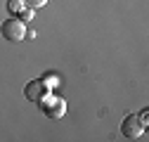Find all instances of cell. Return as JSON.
<instances>
[{
  "label": "cell",
  "mask_w": 149,
  "mask_h": 142,
  "mask_svg": "<svg viewBox=\"0 0 149 142\" xmlns=\"http://www.w3.org/2000/svg\"><path fill=\"white\" fill-rule=\"evenodd\" d=\"M0 31H3V38L7 43H22L26 38V24L22 19H17V17L5 19L3 24H0Z\"/></svg>",
  "instance_id": "cell-1"
},
{
  "label": "cell",
  "mask_w": 149,
  "mask_h": 142,
  "mask_svg": "<svg viewBox=\"0 0 149 142\" xmlns=\"http://www.w3.org/2000/svg\"><path fill=\"white\" fill-rule=\"evenodd\" d=\"M38 104H40V111H43L47 118H62V116L66 114V100H62V97L45 95Z\"/></svg>",
  "instance_id": "cell-2"
},
{
  "label": "cell",
  "mask_w": 149,
  "mask_h": 142,
  "mask_svg": "<svg viewBox=\"0 0 149 142\" xmlns=\"http://www.w3.org/2000/svg\"><path fill=\"white\" fill-rule=\"evenodd\" d=\"M142 133H144V126L140 123V118L135 114H128L121 123V135L128 140H137V137H142Z\"/></svg>",
  "instance_id": "cell-3"
},
{
  "label": "cell",
  "mask_w": 149,
  "mask_h": 142,
  "mask_svg": "<svg viewBox=\"0 0 149 142\" xmlns=\"http://www.w3.org/2000/svg\"><path fill=\"white\" fill-rule=\"evenodd\" d=\"M47 93H50V88H47V85H45V81H40V78L29 81V83H26V88H24L26 100H29V102H36V104H38Z\"/></svg>",
  "instance_id": "cell-4"
},
{
  "label": "cell",
  "mask_w": 149,
  "mask_h": 142,
  "mask_svg": "<svg viewBox=\"0 0 149 142\" xmlns=\"http://www.w3.org/2000/svg\"><path fill=\"white\" fill-rule=\"evenodd\" d=\"M7 10H10L14 17H19V12L26 10V3H24V0H7Z\"/></svg>",
  "instance_id": "cell-5"
},
{
  "label": "cell",
  "mask_w": 149,
  "mask_h": 142,
  "mask_svg": "<svg viewBox=\"0 0 149 142\" xmlns=\"http://www.w3.org/2000/svg\"><path fill=\"white\" fill-rule=\"evenodd\" d=\"M26 3V7H31V10H40V7H45L50 0H24Z\"/></svg>",
  "instance_id": "cell-6"
},
{
  "label": "cell",
  "mask_w": 149,
  "mask_h": 142,
  "mask_svg": "<svg viewBox=\"0 0 149 142\" xmlns=\"http://www.w3.org/2000/svg\"><path fill=\"white\" fill-rule=\"evenodd\" d=\"M17 19H22L24 24H26V22H31V19H33V10H31V7H26L24 12H19V17H17Z\"/></svg>",
  "instance_id": "cell-7"
},
{
  "label": "cell",
  "mask_w": 149,
  "mask_h": 142,
  "mask_svg": "<svg viewBox=\"0 0 149 142\" xmlns=\"http://www.w3.org/2000/svg\"><path fill=\"white\" fill-rule=\"evenodd\" d=\"M140 123H142V126H147V123H149V109H144V111H140Z\"/></svg>",
  "instance_id": "cell-8"
},
{
  "label": "cell",
  "mask_w": 149,
  "mask_h": 142,
  "mask_svg": "<svg viewBox=\"0 0 149 142\" xmlns=\"http://www.w3.org/2000/svg\"><path fill=\"white\" fill-rule=\"evenodd\" d=\"M45 81H47V83H45L47 88H52V85H57V76H47Z\"/></svg>",
  "instance_id": "cell-9"
}]
</instances>
